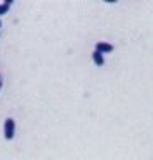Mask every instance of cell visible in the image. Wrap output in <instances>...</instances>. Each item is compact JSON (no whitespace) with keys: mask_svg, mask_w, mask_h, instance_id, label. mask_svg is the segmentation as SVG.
<instances>
[{"mask_svg":"<svg viewBox=\"0 0 153 160\" xmlns=\"http://www.w3.org/2000/svg\"><path fill=\"white\" fill-rule=\"evenodd\" d=\"M13 135H15V120L7 118L3 122V137H5V140H12Z\"/></svg>","mask_w":153,"mask_h":160,"instance_id":"1","label":"cell"},{"mask_svg":"<svg viewBox=\"0 0 153 160\" xmlns=\"http://www.w3.org/2000/svg\"><path fill=\"white\" fill-rule=\"evenodd\" d=\"M95 50H98V52H102V53H110L113 50V45L108 43V42H98L95 45Z\"/></svg>","mask_w":153,"mask_h":160,"instance_id":"2","label":"cell"},{"mask_svg":"<svg viewBox=\"0 0 153 160\" xmlns=\"http://www.w3.org/2000/svg\"><path fill=\"white\" fill-rule=\"evenodd\" d=\"M92 60L95 62V65H98V67H102V65L105 63L103 53H102V52H98V50H93V53H92Z\"/></svg>","mask_w":153,"mask_h":160,"instance_id":"3","label":"cell"},{"mask_svg":"<svg viewBox=\"0 0 153 160\" xmlns=\"http://www.w3.org/2000/svg\"><path fill=\"white\" fill-rule=\"evenodd\" d=\"M10 5H12V0H5L3 3H0V15L7 13L8 8H10Z\"/></svg>","mask_w":153,"mask_h":160,"instance_id":"4","label":"cell"},{"mask_svg":"<svg viewBox=\"0 0 153 160\" xmlns=\"http://www.w3.org/2000/svg\"><path fill=\"white\" fill-rule=\"evenodd\" d=\"M0 88H2V80H0Z\"/></svg>","mask_w":153,"mask_h":160,"instance_id":"5","label":"cell"},{"mask_svg":"<svg viewBox=\"0 0 153 160\" xmlns=\"http://www.w3.org/2000/svg\"><path fill=\"white\" fill-rule=\"evenodd\" d=\"M0 27H2V22H0Z\"/></svg>","mask_w":153,"mask_h":160,"instance_id":"6","label":"cell"},{"mask_svg":"<svg viewBox=\"0 0 153 160\" xmlns=\"http://www.w3.org/2000/svg\"><path fill=\"white\" fill-rule=\"evenodd\" d=\"M0 80H2V77H0Z\"/></svg>","mask_w":153,"mask_h":160,"instance_id":"7","label":"cell"}]
</instances>
